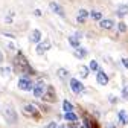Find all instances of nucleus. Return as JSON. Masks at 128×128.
<instances>
[{"instance_id":"f257e3e1","label":"nucleus","mask_w":128,"mask_h":128,"mask_svg":"<svg viewBox=\"0 0 128 128\" xmlns=\"http://www.w3.org/2000/svg\"><path fill=\"white\" fill-rule=\"evenodd\" d=\"M14 67H15V72H17V73H22V75H30V73H35L34 70H32L30 64L28 62L26 56H24L22 52H18L17 56H15V60H14Z\"/></svg>"},{"instance_id":"f03ea898","label":"nucleus","mask_w":128,"mask_h":128,"mask_svg":"<svg viewBox=\"0 0 128 128\" xmlns=\"http://www.w3.org/2000/svg\"><path fill=\"white\" fill-rule=\"evenodd\" d=\"M3 114H5V119H6L9 124H15V120H17V113H15V110H14L11 105H6V107H5Z\"/></svg>"},{"instance_id":"7ed1b4c3","label":"nucleus","mask_w":128,"mask_h":128,"mask_svg":"<svg viewBox=\"0 0 128 128\" xmlns=\"http://www.w3.org/2000/svg\"><path fill=\"white\" fill-rule=\"evenodd\" d=\"M18 88L20 90H34V82L30 81V78L22 76L18 79Z\"/></svg>"},{"instance_id":"20e7f679","label":"nucleus","mask_w":128,"mask_h":128,"mask_svg":"<svg viewBox=\"0 0 128 128\" xmlns=\"http://www.w3.org/2000/svg\"><path fill=\"white\" fill-rule=\"evenodd\" d=\"M23 111H24L26 114H30L32 118H34V119H37V120L41 118L40 111L35 108V105H34V104H26V105H24V108H23Z\"/></svg>"},{"instance_id":"39448f33","label":"nucleus","mask_w":128,"mask_h":128,"mask_svg":"<svg viewBox=\"0 0 128 128\" xmlns=\"http://www.w3.org/2000/svg\"><path fill=\"white\" fill-rule=\"evenodd\" d=\"M43 101H47V102H55L56 101V94H55V88L52 86H49L46 88V93L43 94Z\"/></svg>"},{"instance_id":"423d86ee","label":"nucleus","mask_w":128,"mask_h":128,"mask_svg":"<svg viewBox=\"0 0 128 128\" xmlns=\"http://www.w3.org/2000/svg\"><path fill=\"white\" fill-rule=\"evenodd\" d=\"M70 87H72V90L75 92V93H82L84 92V86H82V82L81 81H78V79H70Z\"/></svg>"},{"instance_id":"0eeeda50","label":"nucleus","mask_w":128,"mask_h":128,"mask_svg":"<svg viewBox=\"0 0 128 128\" xmlns=\"http://www.w3.org/2000/svg\"><path fill=\"white\" fill-rule=\"evenodd\" d=\"M43 94H44V81H38L37 86H34V96L43 98Z\"/></svg>"},{"instance_id":"6e6552de","label":"nucleus","mask_w":128,"mask_h":128,"mask_svg":"<svg viewBox=\"0 0 128 128\" xmlns=\"http://www.w3.org/2000/svg\"><path fill=\"white\" fill-rule=\"evenodd\" d=\"M49 8H50L54 12H56L58 15H61V17H64V15H66V14H64V9L61 8V5H58L56 2H50V3H49Z\"/></svg>"},{"instance_id":"1a4fd4ad","label":"nucleus","mask_w":128,"mask_h":128,"mask_svg":"<svg viewBox=\"0 0 128 128\" xmlns=\"http://www.w3.org/2000/svg\"><path fill=\"white\" fill-rule=\"evenodd\" d=\"M87 17H88V12H87L86 9H81V11L78 12V15H76V22H78V23H86Z\"/></svg>"},{"instance_id":"9d476101","label":"nucleus","mask_w":128,"mask_h":128,"mask_svg":"<svg viewBox=\"0 0 128 128\" xmlns=\"http://www.w3.org/2000/svg\"><path fill=\"white\" fill-rule=\"evenodd\" d=\"M84 120H86V126H87V128H99L98 122H96L93 118H90V116H86Z\"/></svg>"},{"instance_id":"9b49d317","label":"nucleus","mask_w":128,"mask_h":128,"mask_svg":"<svg viewBox=\"0 0 128 128\" xmlns=\"http://www.w3.org/2000/svg\"><path fill=\"white\" fill-rule=\"evenodd\" d=\"M96 79H98V82H99L101 86H107V84H108V76H107L104 72H98Z\"/></svg>"},{"instance_id":"f8f14e48","label":"nucleus","mask_w":128,"mask_h":128,"mask_svg":"<svg viewBox=\"0 0 128 128\" xmlns=\"http://www.w3.org/2000/svg\"><path fill=\"white\" fill-rule=\"evenodd\" d=\"M99 26L102 29H111V28L114 26V22L113 20H101L99 22Z\"/></svg>"},{"instance_id":"ddd939ff","label":"nucleus","mask_w":128,"mask_h":128,"mask_svg":"<svg viewBox=\"0 0 128 128\" xmlns=\"http://www.w3.org/2000/svg\"><path fill=\"white\" fill-rule=\"evenodd\" d=\"M40 40H41V32L38 29H35L34 32H32V35H30V41L32 43H38Z\"/></svg>"},{"instance_id":"4468645a","label":"nucleus","mask_w":128,"mask_h":128,"mask_svg":"<svg viewBox=\"0 0 128 128\" xmlns=\"http://www.w3.org/2000/svg\"><path fill=\"white\" fill-rule=\"evenodd\" d=\"M64 119H66V120H70V122H75V120H78V116H76L75 113H72V111H69V113L64 114Z\"/></svg>"},{"instance_id":"2eb2a0df","label":"nucleus","mask_w":128,"mask_h":128,"mask_svg":"<svg viewBox=\"0 0 128 128\" xmlns=\"http://www.w3.org/2000/svg\"><path fill=\"white\" fill-rule=\"evenodd\" d=\"M125 14H128V6L126 5H120L119 9H118V15H119V17H124Z\"/></svg>"},{"instance_id":"dca6fc26","label":"nucleus","mask_w":128,"mask_h":128,"mask_svg":"<svg viewBox=\"0 0 128 128\" xmlns=\"http://www.w3.org/2000/svg\"><path fill=\"white\" fill-rule=\"evenodd\" d=\"M88 67H86V66H81V67H79V76H81V78H87V75H88Z\"/></svg>"},{"instance_id":"f3484780","label":"nucleus","mask_w":128,"mask_h":128,"mask_svg":"<svg viewBox=\"0 0 128 128\" xmlns=\"http://www.w3.org/2000/svg\"><path fill=\"white\" fill-rule=\"evenodd\" d=\"M119 119H120V122H122L124 125H126V124H128V114L125 113L124 110H122V111H119Z\"/></svg>"},{"instance_id":"a211bd4d","label":"nucleus","mask_w":128,"mask_h":128,"mask_svg":"<svg viewBox=\"0 0 128 128\" xmlns=\"http://www.w3.org/2000/svg\"><path fill=\"white\" fill-rule=\"evenodd\" d=\"M58 76H60L61 79H67L69 70H67V69H58Z\"/></svg>"},{"instance_id":"6ab92c4d","label":"nucleus","mask_w":128,"mask_h":128,"mask_svg":"<svg viewBox=\"0 0 128 128\" xmlns=\"http://www.w3.org/2000/svg\"><path fill=\"white\" fill-rule=\"evenodd\" d=\"M62 110L66 111V113H69V111H72V110H73V105H72L69 101H64V102H62Z\"/></svg>"},{"instance_id":"aec40b11","label":"nucleus","mask_w":128,"mask_h":128,"mask_svg":"<svg viewBox=\"0 0 128 128\" xmlns=\"http://www.w3.org/2000/svg\"><path fill=\"white\" fill-rule=\"evenodd\" d=\"M87 55V50L86 49H82V47H79V49L75 52V56H78V58H84Z\"/></svg>"},{"instance_id":"412c9836","label":"nucleus","mask_w":128,"mask_h":128,"mask_svg":"<svg viewBox=\"0 0 128 128\" xmlns=\"http://www.w3.org/2000/svg\"><path fill=\"white\" fill-rule=\"evenodd\" d=\"M90 15H92V18H93V20H99V22L102 20V14H101V12H98V11H92V12H90Z\"/></svg>"},{"instance_id":"4be33fe9","label":"nucleus","mask_w":128,"mask_h":128,"mask_svg":"<svg viewBox=\"0 0 128 128\" xmlns=\"http://www.w3.org/2000/svg\"><path fill=\"white\" fill-rule=\"evenodd\" d=\"M69 43H70L73 47H76V49L79 47V40H78L76 37H69Z\"/></svg>"},{"instance_id":"5701e85b","label":"nucleus","mask_w":128,"mask_h":128,"mask_svg":"<svg viewBox=\"0 0 128 128\" xmlns=\"http://www.w3.org/2000/svg\"><path fill=\"white\" fill-rule=\"evenodd\" d=\"M0 73H2V76H9L11 75V69L9 67H0Z\"/></svg>"},{"instance_id":"b1692460","label":"nucleus","mask_w":128,"mask_h":128,"mask_svg":"<svg viewBox=\"0 0 128 128\" xmlns=\"http://www.w3.org/2000/svg\"><path fill=\"white\" fill-rule=\"evenodd\" d=\"M40 46L43 47L44 50H47V49H50V46H52V44H50V41H49V40H44V43H43V44H40Z\"/></svg>"},{"instance_id":"393cba45","label":"nucleus","mask_w":128,"mask_h":128,"mask_svg":"<svg viewBox=\"0 0 128 128\" xmlns=\"http://www.w3.org/2000/svg\"><path fill=\"white\" fill-rule=\"evenodd\" d=\"M90 69H92V70H98V69H99L98 62H96L94 60H93V61H90Z\"/></svg>"},{"instance_id":"a878e982","label":"nucleus","mask_w":128,"mask_h":128,"mask_svg":"<svg viewBox=\"0 0 128 128\" xmlns=\"http://www.w3.org/2000/svg\"><path fill=\"white\" fill-rule=\"evenodd\" d=\"M119 30H120V32H126V24H125L124 22L119 23Z\"/></svg>"},{"instance_id":"bb28decb","label":"nucleus","mask_w":128,"mask_h":128,"mask_svg":"<svg viewBox=\"0 0 128 128\" xmlns=\"http://www.w3.org/2000/svg\"><path fill=\"white\" fill-rule=\"evenodd\" d=\"M122 98H128V86H125L122 90Z\"/></svg>"},{"instance_id":"cd10ccee","label":"nucleus","mask_w":128,"mask_h":128,"mask_svg":"<svg viewBox=\"0 0 128 128\" xmlns=\"http://www.w3.org/2000/svg\"><path fill=\"white\" fill-rule=\"evenodd\" d=\"M44 52H46V50L43 49L41 46H37V54H38V55H44Z\"/></svg>"},{"instance_id":"c85d7f7f","label":"nucleus","mask_w":128,"mask_h":128,"mask_svg":"<svg viewBox=\"0 0 128 128\" xmlns=\"http://www.w3.org/2000/svg\"><path fill=\"white\" fill-rule=\"evenodd\" d=\"M46 128H58V125H56V122H49L46 125Z\"/></svg>"},{"instance_id":"c756f323","label":"nucleus","mask_w":128,"mask_h":128,"mask_svg":"<svg viewBox=\"0 0 128 128\" xmlns=\"http://www.w3.org/2000/svg\"><path fill=\"white\" fill-rule=\"evenodd\" d=\"M122 64H124V66L128 69V58H124V60H122Z\"/></svg>"},{"instance_id":"7c9ffc66","label":"nucleus","mask_w":128,"mask_h":128,"mask_svg":"<svg viewBox=\"0 0 128 128\" xmlns=\"http://www.w3.org/2000/svg\"><path fill=\"white\" fill-rule=\"evenodd\" d=\"M3 60V56H2V52H0V61H2Z\"/></svg>"},{"instance_id":"2f4dec72","label":"nucleus","mask_w":128,"mask_h":128,"mask_svg":"<svg viewBox=\"0 0 128 128\" xmlns=\"http://www.w3.org/2000/svg\"><path fill=\"white\" fill-rule=\"evenodd\" d=\"M108 128H116V126H114V125H110V126H108Z\"/></svg>"},{"instance_id":"473e14b6","label":"nucleus","mask_w":128,"mask_h":128,"mask_svg":"<svg viewBox=\"0 0 128 128\" xmlns=\"http://www.w3.org/2000/svg\"><path fill=\"white\" fill-rule=\"evenodd\" d=\"M81 128H87V126H86V125H82V126H81Z\"/></svg>"},{"instance_id":"72a5a7b5","label":"nucleus","mask_w":128,"mask_h":128,"mask_svg":"<svg viewBox=\"0 0 128 128\" xmlns=\"http://www.w3.org/2000/svg\"><path fill=\"white\" fill-rule=\"evenodd\" d=\"M58 128H64V126H58Z\"/></svg>"},{"instance_id":"f704fd0d","label":"nucleus","mask_w":128,"mask_h":128,"mask_svg":"<svg viewBox=\"0 0 128 128\" xmlns=\"http://www.w3.org/2000/svg\"><path fill=\"white\" fill-rule=\"evenodd\" d=\"M70 128H73V126H70Z\"/></svg>"}]
</instances>
